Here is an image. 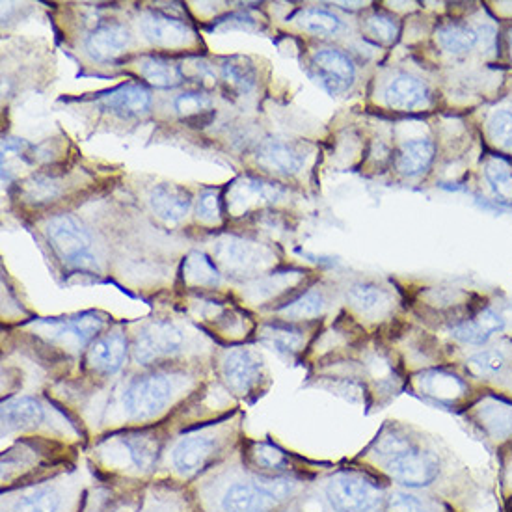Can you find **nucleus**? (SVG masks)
I'll return each instance as SVG.
<instances>
[{"mask_svg": "<svg viewBox=\"0 0 512 512\" xmlns=\"http://www.w3.org/2000/svg\"><path fill=\"white\" fill-rule=\"evenodd\" d=\"M47 239L56 256L71 269H95L92 239L75 218L69 215L54 216L47 224Z\"/></svg>", "mask_w": 512, "mask_h": 512, "instance_id": "20e7f679", "label": "nucleus"}, {"mask_svg": "<svg viewBox=\"0 0 512 512\" xmlns=\"http://www.w3.org/2000/svg\"><path fill=\"white\" fill-rule=\"evenodd\" d=\"M256 483L263 486L270 496H274L280 503L293 498L298 492V481L287 475H259Z\"/></svg>", "mask_w": 512, "mask_h": 512, "instance_id": "a19ab883", "label": "nucleus"}, {"mask_svg": "<svg viewBox=\"0 0 512 512\" xmlns=\"http://www.w3.org/2000/svg\"><path fill=\"white\" fill-rule=\"evenodd\" d=\"M222 451V432L209 427L185 434L172 447V468L183 477L203 472Z\"/></svg>", "mask_w": 512, "mask_h": 512, "instance_id": "39448f33", "label": "nucleus"}, {"mask_svg": "<svg viewBox=\"0 0 512 512\" xmlns=\"http://www.w3.org/2000/svg\"><path fill=\"white\" fill-rule=\"evenodd\" d=\"M66 494L56 485H30L8 499L4 512H64Z\"/></svg>", "mask_w": 512, "mask_h": 512, "instance_id": "dca6fc26", "label": "nucleus"}, {"mask_svg": "<svg viewBox=\"0 0 512 512\" xmlns=\"http://www.w3.org/2000/svg\"><path fill=\"white\" fill-rule=\"evenodd\" d=\"M174 108L181 118L198 120L211 112L213 101L209 95L203 94V92H185V94L177 95Z\"/></svg>", "mask_w": 512, "mask_h": 512, "instance_id": "58836bf2", "label": "nucleus"}, {"mask_svg": "<svg viewBox=\"0 0 512 512\" xmlns=\"http://www.w3.org/2000/svg\"><path fill=\"white\" fill-rule=\"evenodd\" d=\"M140 75L146 81L161 88V90H170L176 88L183 82V69L179 68L174 62L162 58V56H146L140 60Z\"/></svg>", "mask_w": 512, "mask_h": 512, "instance_id": "bb28decb", "label": "nucleus"}, {"mask_svg": "<svg viewBox=\"0 0 512 512\" xmlns=\"http://www.w3.org/2000/svg\"><path fill=\"white\" fill-rule=\"evenodd\" d=\"M485 177L499 202L512 203V166L509 162L492 157L486 162Z\"/></svg>", "mask_w": 512, "mask_h": 512, "instance_id": "473e14b6", "label": "nucleus"}, {"mask_svg": "<svg viewBox=\"0 0 512 512\" xmlns=\"http://www.w3.org/2000/svg\"><path fill=\"white\" fill-rule=\"evenodd\" d=\"M250 457L257 470H261L265 475H282L289 464V459L282 449L270 444L254 445Z\"/></svg>", "mask_w": 512, "mask_h": 512, "instance_id": "c9c22d12", "label": "nucleus"}, {"mask_svg": "<svg viewBox=\"0 0 512 512\" xmlns=\"http://www.w3.org/2000/svg\"><path fill=\"white\" fill-rule=\"evenodd\" d=\"M490 135L498 142L501 148L512 151L511 110H498V112L490 118Z\"/></svg>", "mask_w": 512, "mask_h": 512, "instance_id": "c03bdc74", "label": "nucleus"}, {"mask_svg": "<svg viewBox=\"0 0 512 512\" xmlns=\"http://www.w3.org/2000/svg\"><path fill=\"white\" fill-rule=\"evenodd\" d=\"M280 196H283V189L272 183L257 181L252 177L241 179L239 185H235L233 194H231V209L237 213L248 211L256 207L259 203L276 202Z\"/></svg>", "mask_w": 512, "mask_h": 512, "instance_id": "393cba45", "label": "nucleus"}, {"mask_svg": "<svg viewBox=\"0 0 512 512\" xmlns=\"http://www.w3.org/2000/svg\"><path fill=\"white\" fill-rule=\"evenodd\" d=\"M213 254L216 263L231 276H252L265 269L272 259L265 246L233 235L216 239Z\"/></svg>", "mask_w": 512, "mask_h": 512, "instance_id": "423d86ee", "label": "nucleus"}, {"mask_svg": "<svg viewBox=\"0 0 512 512\" xmlns=\"http://www.w3.org/2000/svg\"><path fill=\"white\" fill-rule=\"evenodd\" d=\"M384 99L390 108L412 112L418 108L429 107L431 92L427 84L419 81L418 77L401 73L388 82L384 90Z\"/></svg>", "mask_w": 512, "mask_h": 512, "instance_id": "f3484780", "label": "nucleus"}, {"mask_svg": "<svg viewBox=\"0 0 512 512\" xmlns=\"http://www.w3.org/2000/svg\"><path fill=\"white\" fill-rule=\"evenodd\" d=\"M127 339L122 332L97 337L86 351V364L97 375H116L127 360Z\"/></svg>", "mask_w": 512, "mask_h": 512, "instance_id": "ddd939ff", "label": "nucleus"}, {"mask_svg": "<svg viewBox=\"0 0 512 512\" xmlns=\"http://www.w3.org/2000/svg\"><path fill=\"white\" fill-rule=\"evenodd\" d=\"M295 21H297L298 27L304 28L306 32H310L313 36H319V38L337 36L343 30V21L337 15L330 14L326 10H319V8L298 12Z\"/></svg>", "mask_w": 512, "mask_h": 512, "instance_id": "c756f323", "label": "nucleus"}, {"mask_svg": "<svg viewBox=\"0 0 512 512\" xmlns=\"http://www.w3.org/2000/svg\"><path fill=\"white\" fill-rule=\"evenodd\" d=\"M45 421L43 406L32 397H14L2 405V434L27 431Z\"/></svg>", "mask_w": 512, "mask_h": 512, "instance_id": "412c9836", "label": "nucleus"}, {"mask_svg": "<svg viewBox=\"0 0 512 512\" xmlns=\"http://www.w3.org/2000/svg\"><path fill=\"white\" fill-rule=\"evenodd\" d=\"M131 32L120 23H108L95 28L84 41V49L95 62H108L129 47Z\"/></svg>", "mask_w": 512, "mask_h": 512, "instance_id": "a211bd4d", "label": "nucleus"}, {"mask_svg": "<svg viewBox=\"0 0 512 512\" xmlns=\"http://www.w3.org/2000/svg\"><path fill=\"white\" fill-rule=\"evenodd\" d=\"M263 337L276 351L287 352V354L300 351V347L304 343V337L300 336V332L295 328H287V326H269V328H265Z\"/></svg>", "mask_w": 512, "mask_h": 512, "instance_id": "ea45409f", "label": "nucleus"}, {"mask_svg": "<svg viewBox=\"0 0 512 512\" xmlns=\"http://www.w3.org/2000/svg\"><path fill=\"white\" fill-rule=\"evenodd\" d=\"M185 347V336L170 321L146 324L133 341V358L138 365H149L176 356Z\"/></svg>", "mask_w": 512, "mask_h": 512, "instance_id": "0eeeda50", "label": "nucleus"}, {"mask_svg": "<svg viewBox=\"0 0 512 512\" xmlns=\"http://www.w3.org/2000/svg\"><path fill=\"white\" fill-rule=\"evenodd\" d=\"M176 391L174 378L164 373H153L146 377L136 378L123 391V410L127 418L135 421H146L161 414L170 405Z\"/></svg>", "mask_w": 512, "mask_h": 512, "instance_id": "7ed1b4c3", "label": "nucleus"}, {"mask_svg": "<svg viewBox=\"0 0 512 512\" xmlns=\"http://www.w3.org/2000/svg\"><path fill=\"white\" fill-rule=\"evenodd\" d=\"M373 457L382 472L406 488L431 486L440 475L438 457L397 432L378 438Z\"/></svg>", "mask_w": 512, "mask_h": 512, "instance_id": "f257e3e1", "label": "nucleus"}, {"mask_svg": "<svg viewBox=\"0 0 512 512\" xmlns=\"http://www.w3.org/2000/svg\"><path fill=\"white\" fill-rule=\"evenodd\" d=\"M257 162L270 172L293 176L304 166V157L297 149L280 140H267L257 149Z\"/></svg>", "mask_w": 512, "mask_h": 512, "instance_id": "4be33fe9", "label": "nucleus"}, {"mask_svg": "<svg viewBox=\"0 0 512 512\" xmlns=\"http://www.w3.org/2000/svg\"><path fill=\"white\" fill-rule=\"evenodd\" d=\"M183 278L185 282L196 287H215L220 283V274L215 263L203 254H190L183 265Z\"/></svg>", "mask_w": 512, "mask_h": 512, "instance_id": "2f4dec72", "label": "nucleus"}, {"mask_svg": "<svg viewBox=\"0 0 512 512\" xmlns=\"http://www.w3.org/2000/svg\"><path fill=\"white\" fill-rule=\"evenodd\" d=\"M324 496L334 512H371L386 501L384 488L375 479L354 472L336 473L330 477Z\"/></svg>", "mask_w": 512, "mask_h": 512, "instance_id": "f03ea898", "label": "nucleus"}, {"mask_svg": "<svg viewBox=\"0 0 512 512\" xmlns=\"http://www.w3.org/2000/svg\"><path fill=\"white\" fill-rule=\"evenodd\" d=\"M278 505L280 501L270 496L256 481L233 483L220 498V507L224 512H274Z\"/></svg>", "mask_w": 512, "mask_h": 512, "instance_id": "2eb2a0df", "label": "nucleus"}, {"mask_svg": "<svg viewBox=\"0 0 512 512\" xmlns=\"http://www.w3.org/2000/svg\"><path fill=\"white\" fill-rule=\"evenodd\" d=\"M140 27L146 40L159 47H181L194 40V32L187 23L162 12H146L140 19Z\"/></svg>", "mask_w": 512, "mask_h": 512, "instance_id": "f8f14e48", "label": "nucleus"}, {"mask_svg": "<svg viewBox=\"0 0 512 512\" xmlns=\"http://www.w3.org/2000/svg\"><path fill=\"white\" fill-rule=\"evenodd\" d=\"M466 367L475 377H496L507 367V358L498 349H486L470 356L466 360Z\"/></svg>", "mask_w": 512, "mask_h": 512, "instance_id": "e433bc0d", "label": "nucleus"}, {"mask_svg": "<svg viewBox=\"0 0 512 512\" xmlns=\"http://www.w3.org/2000/svg\"><path fill=\"white\" fill-rule=\"evenodd\" d=\"M149 205L153 213L164 220L166 224H179L189 215L192 207V196L189 190L177 185H157L149 194Z\"/></svg>", "mask_w": 512, "mask_h": 512, "instance_id": "6ab92c4d", "label": "nucleus"}, {"mask_svg": "<svg viewBox=\"0 0 512 512\" xmlns=\"http://www.w3.org/2000/svg\"><path fill=\"white\" fill-rule=\"evenodd\" d=\"M198 218L203 222H220L222 220V192L220 189L203 190L198 200Z\"/></svg>", "mask_w": 512, "mask_h": 512, "instance_id": "37998d69", "label": "nucleus"}, {"mask_svg": "<svg viewBox=\"0 0 512 512\" xmlns=\"http://www.w3.org/2000/svg\"><path fill=\"white\" fill-rule=\"evenodd\" d=\"M261 371V356L250 349H231L222 362V378L237 395H246L254 390L261 380Z\"/></svg>", "mask_w": 512, "mask_h": 512, "instance_id": "9d476101", "label": "nucleus"}, {"mask_svg": "<svg viewBox=\"0 0 512 512\" xmlns=\"http://www.w3.org/2000/svg\"><path fill=\"white\" fill-rule=\"evenodd\" d=\"M436 155V146L431 138H412L399 151L395 166L406 177H418L431 168Z\"/></svg>", "mask_w": 512, "mask_h": 512, "instance_id": "b1692460", "label": "nucleus"}, {"mask_svg": "<svg viewBox=\"0 0 512 512\" xmlns=\"http://www.w3.org/2000/svg\"><path fill=\"white\" fill-rule=\"evenodd\" d=\"M311 66L315 69L319 82L330 94L347 92L356 79V68L349 54L339 49H332V47L317 49L311 56Z\"/></svg>", "mask_w": 512, "mask_h": 512, "instance_id": "1a4fd4ad", "label": "nucleus"}, {"mask_svg": "<svg viewBox=\"0 0 512 512\" xmlns=\"http://www.w3.org/2000/svg\"><path fill=\"white\" fill-rule=\"evenodd\" d=\"M222 81L235 94H250L256 88V68L243 58H230L222 62Z\"/></svg>", "mask_w": 512, "mask_h": 512, "instance_id": "c85d7f7f", "label": "nucleus"}, {"mask_svg": "<svg viewBox=\"0 0 512 512\" xmlns=\"http://www.w3.org/2000/svg\"><path fill=\"white\" fill-rule=\"evenodd\" d=\"M477 34H479V43L485 47L486 51H492L496 45V30L490 25H481L477 27Z\"/></svg>", "mask_w": 512, "mask_h": 512, "instance_id": "a18cd8bd", "label": "nucleus"}, {"mask_svg": "<svg viewBox=\"0 0 512 512\" xmlns=\"http://www.w3.org/2000/svg\"><path fill=\"white\" fill-rule=\"evenodd\" d=\"M384 511L386 512H432L427 501L408 494V492H393L391 496L384 501Z\"/></svg>", "mask_w": 512, "mask_h": 512, "instance_id": "79ce46f5", "label": "nucleus"}, {"mask_svg": "<svg viewBox=\"0 0 512 512\" xmlns=\"http://www.w3.org/2000/svg\"><path fill=\"white\" fill-rule=\"evenodd\" d=\"M365 34L369 38L382 43V45H393L399 40L401 34V25L395 17L388 14H373L365 19Z\"/></svg>", "mask_w": 512, "mask_h": 512, "instance_id": "4c0bfd02", "label": "nucleus"}, {"mask_svg": "<svg viewBox=\"0 0 512 512\" xmlns=\"http://www.w3.org/2000/svg\"><path fill=\"white\" fill-rule=\"evenodd\" d=\"M97 105L103 110L118 114L123 118H135V116H142L149 112L151 94H149L148 88H144L142 84L127 82V84H120L105 94L99 95Z\"/></svg>", "mask_w": 512, "mask_h": 512, "instance_id": "4468645a", "label": "nucleus"}, {"mask_svg": "<svg viewBox=\"0 0 512 512\" xmlns=\"http://www.w3.org/2000/svg\"><path fill=\"white\" fill-rule=\"evenodd\" d=\"M436 41L445 53L464 56L475 49V45L479 43V34H477V28L470 25L447 23L444 27L438 28Z\"/></svg>", "mask_w": 512, "mask_h": 512, "instance_id": "cd10ccee", "label": "nucleus"}, {"mask_svg": "<svg viewBox=\"0 0 512 512\" xmlns=\"http://www.w3.org/2000/svg\"><path fill=\"white\" fill-rule=\"evenodd\" d=\"M107 317L95 311H86L71 319H53V321H41L40 326L49 328V336L62 341V343H73L77 347L92 345L101 330L105 328Z\"/></svg>", "mask_w": 512, "mask_h": 512, "instance_id": "9b49d317", "label": "nucleus"}, {"mask_svg": "<svg viewBox=\"0 0 512 512\" xmlns=\"http://www.w3.org/2000/svg\"><path fill=\"white\" fill-rule=\"evenodd\" d=\"M423 393L434 397L440 403L453 405L468 393V384L459 375L432 371L423 377Z\"/></svg>", "mask_w": 512, "mask_h": 512, "instance_id": "a878e982", "label": "nucleus"}, {"mask_svg": "<svg viewBox=\"0 0 512 512\" xmlns=\"http://www.w3.org/2000/svg\"><path fill=\"white\" fill-rule=\"evenodd\" d=\"M60 194V183L49 176H32L21 187V198L30 205H45L56 200Z\"/></svg>", "mask_w": 512, "mask_h": 512, "instance_id": "72a5a7b5", "label": "nucleus"}, {"mask_svg": "<svg viewBox=\"0 0 512 512\" xmlns=\"http://www.w3.org/2000/svg\"><path fill=\"white\" fill-rule=\"evenodd\" d=\"M507 41H509V53H511L512 60V27L509 28V34H507Z\"/></svg>", "mask_w": 512, "mask_h": 512, "instance_id": "49530a36", "label": "nucleus"}, {"mask_svg": "<svg viewBox=\"0 0 512 512\" xmlns=\"http://www.w3.org/2000/svg\"><path fill=\"white\" fill-rule=\"evenodd\" d=\"M503 328H505V319L499 315L498 311L485 308V310L479 311L473 319H466V321L455 324L451 328V336L466 345H483L494 334L503 332Z\"/></svg>", "mask_w": 512, "mask_h": 512, "instance_id": "aec40b11", "label": "nucleus"}, {"mask_svg": "<svg viewBox=\"0 0 512 512\" xmlns=\"http://www.w3.org/2000/svg\"><path fill=\"white\" fill-rule=\"evenodd\" d=\"M105 453L110 459V468L127 472L149 473L161 459V444L151 436H127L112 438Z\"/></svg>", "mask_w": 512, "mask_h": 512, "instance_id": "6e6552de", "label": "nucleus"}, {"mask_svg": "<svg viewBox=\"0 0 512 512\" xmlns=\"http://www.w3.org/2000/svg\"><path fill=\"white\" fill-rule=\"evenodd\" d=\"M324 308H326V300L319 291H310L297 300H293L291 304L280 308L285 319L291 321H308V319H315L319 315H323Z\"/></svg>", "mask_w": 512, "mask_h": 512, "instance_id": "f704fd0d", "label": "nucleus"}, {"mask_svg": "<svg viewBox=\"0 0 512 512\" xmlns=\"http://www.w3.org/2000/svg\"><path fill=\"white\" fill-rule=\"evenodd\" d=\"M347 298L352 306L365 315H373L378 311L388 308L390 295L373 283H356L347 293Z\"/></svg>", "mask_w": 512, "mask_h": 512, "instance_id": "7c9ffc66", "label": "nucleus"}, {"mask_svg": "<svg viewBox=\"0 0 512 512\" xmlns=\"http://www.w3.org/2000/svg\"><path fill=\"white\" fill-rule=\"evenodd\" d=\"M477 425L492 440H511L512 405L499 399H486L475 414Z\"/></svg>", "mask_w": 512, "mask_h": 512, "instance_id": "5701e85b", "label": "nucleus"}]
</instances>
